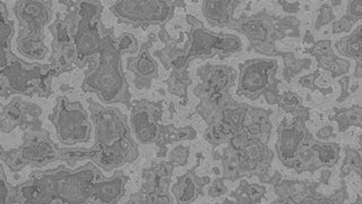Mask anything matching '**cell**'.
I'll return each instance as SVG.
<instances>
[{
  "label": "cell",
  "mask_w": 362,
  "mask_h": 204,
  "mask_svg": "<svg viewBox=\"0 0 362 204\" xmlns=\"http://www.w3.org/2000/svg\"><path fill=\"white\" fill-rule=\"evenodd\" d=\"M104 179L93 162L74 170L59 167L35 172L21 185L18 196L22 204H91L93 185Z\"/></svg>",
  "instance_id": "obj_1"
},
{
  "label": "cell",
  "mask_w": 362,
  "mask_h": 204,
  "mask_svg": "<svg viewBox=\"0 0 362 204\" xmlns=\"http://www.w3.org/2000/svg\"><path fill=\"white\" fill-rule=\"evenodd\" d=\"M88 104L95 141L90 148V160L97 167L112 172L138 159L139 145L127 116L117 107L100 104L93 99H88Z\"/></svg>",
  "instance_id": "obj_2"
},
{
  "label": "cell",
  "mask_w": 362,
  "mask_h": 204,
  "mask_svg": "<svg viewBox=\"0 0 362 204\" xmlns=\"http://www.w3.org/2000/svg\"><path fill=\"white\" fill-rule=\"evenodd\" d=\"M307 119V110L301 108L292 121L284 118L279 125L276 143L279 161L299 174L334 167L339 161V144L315 140L305 126Z\"/></svg>",
  "instance_id": "obj_3"
},
{
  "label": "cell",
  "mask_w": 362,
  "mask_h": 204,
  "mask_svg": "<svg viewBox=\"0 0 362 204\" xmlns=\"http://www.w3.org/2000/svg\"><path fill=\"white\" fill-rule=\"evenodd\" d=\"M122 56L112 32L103 30L98 63L86 72L82 90L95 93L106 106L119 104L131 108V92L122 67Z\"/></svg>",
  "instance_id": "obj_4"
},
{
  "label": "cell",
  "mask_w": 362,
  "mask_h": 204,
  "mask_svg": "<svg viewBox=\"0 0 362 204\" xmlns=\"http://www.w3.org/2000/svg\"><path fill=\"white\" fill-rule=\"evenodd\" d=\"M268 140L245 131L234 136L225 152V179L235 181L245 176L267 175L274 155L268 149Z\"/></svg>",
  "instance_id": "obj_5"
},
{
  "label": "cell",
  "mask_w": 362,
  "mask_h": 204,
  "mask_svg": "<svg viewBox=\"0 0 362 204\" xmlns=\"http://www.w3.org/2000/svg\"><path fill=\"white\" fill-rule=\"evenodd\" d=\"M14 13L18 20L16 39L18 52L31 61L46 59L48 48L45 44L43 31L52 18V1H18L15 4Z\"/></svg>",
  "instance_id": "obj_6"
},
{
  "label": "cell",
  "mask_w": 362,
  "mask_h": 204,
  "mask_svg": "<svg viewBox=\"0 0 362 204\" xmlns=\"http://www.w3.org/2000/svg\"><path fill=\"white\" fill-rule=\"evenodd\" d=\"M199 83L194 95L200 100L197 112L210 124L233 97L230 91L235 83V69L225 65H206L198 71Z\"/></svg>",
  "instance_id": "obj_7"
},
{
  "label": "cell",
  "mask_w": 362,
  "mask_h": 204,
  "mask_svg": "<svg viewBox=\"0 0 362 204\" xmlns=\"http://www.w3.org/2000/svg\"><path fill=\"white\" fill-rule=\"evenodd\" d=\"M54 76L49 64H28L14 56L6 68L0 72V97L12 95L49 97Z\"/></svg>",
  "instance_id": "obj_8"
},
{
  "label": "cell",
  "mask_w": 362,
  "mask_h": 204,
  "mask_svg": "<svg viewBox=\"0 0 362 204\" xmlns=\"http://www.w3.org/2000/svg\"><path fill=\"white\" fill-rule=\"evenodd\" d=\"M187 20L191 28L189 40L183 48L187 63L194 59H209L217 55L225 59L241 52L242 42L236 35H217L208 31L200 20L191 15H187Z\"/></svg>",
  "instance_id": "obj_9"
},
{
  "label": "cell",
  "mask_w": 362,
  "mask_h": 204,
  "mask_svg": "<svg viewBox=\"0 0 362 204\" xmlns=\"http://www.w3.org/2000/svg\"><path fill=\"white\" fill-rule=\"evenodd\" d=\"M48 118L55 127L58 140L65 145L72 147L75 144L91 141L93 123L78 101H71L62 95Z\"/></svg>",
  "instance_id": "obj_10"
},
{
  "label": "cell",
  "mask_w": 362,
  "mask_h": 204,
  "mask_svg": "<svg viewBox=\"0 0 362 204\" xmlns=\"http://www.w3.org/2000/svg\"><path fill=\"white\" fill-rule=\"evenodd\" d=\"M185 6L183 1H163V0H122L116 1L110 12L117 20L129 25H159L163 28L174 16L177 7Z\"/></svg>",
  "instance_id": "obj_11"
},
{
  "label": "cell",
  "mask_w": 362,
  "mask_h": 204,
  "mask_svg": "<svg viewBox=\"0 0 362 204\" xmlns=\"http://www.w3.org/2000/svg\"><path fill=\"white\" fill-rule=\"evenodd\" d=\"M129 127L135 138L142 144H160L175 142L176 128L160 124L164 106L163 101H136L131 106Z\"/></svg>",
  "instance_id": "obj_12"
},
{
  "label": "cell",
  "mask_w": 362,
  "mask_h": 204,
  "mask_svg": "<svg viewBox=\"0 0 362 204\" xmlns=\"http://www.w3.org/2000/svg\"><path fill=\"white\" fill-rule=\"evenodd\" d=\"M71 4L72 5H67L69 11L58 16L57 20L49 25L54 35L49 65L55 76L72 69L78 63L74 37L80 16L75 9L74 1Z\"/></svg>",
  "instance_id": "obj_13"
},
{
  "label": "cell",
  "mask_w": 362,
  "mask_h": 204,
  "mask_svg": "<svg viewBox=\"0 0 362 204\" xmlns=\"http://www.w3.org/2000/svg\"><path fill=\"white\" fill-rule=\"evenodd\" d=\"M279 64L276 59H249L240 65L238 95L257 100L264 95L269 101L270 95L277 99L276 73Z\"/></svg>",
  "instance_id": "obj_14"
},
{
  "label": "cell",
  "mask_w": 362,
  "mask_h": 204,
  "mask_svg": "<svg viewBox=\"0 0 362 204\" xmlns=\"http://www.w3.org/2000/svg\"><path fill=\"white\" fill-rule=\"evenodd\" d=\"M228 29L245 35L256 52L267 56H273L276 52L277 32L272 15L267 13L260 12L249 18L233 20L228 24Z\"/></svg>",
  "instance_id": "obj_15"
},
{
  "label": "cell",
  "mask_w": 362,
  "mask_h": 204,
  "mask_svg": "<svg viewBox=\"0 0 362 204\" xmlns=\"http://www.w3.org/2000/svg\"><path fill=\"white\" fill-rule=\"evenodd\" d=\"M277 198L273 204H342L346 191L339 190L333 196L318 194L313 185L305 181H285L276 187Z\"/></svg>",
  "instance_id": "obj_16"
},
{
  "label": "cell",
  "mask_w": 362,
  "mask_h": 204,
  "mask_svg": "<svg viewBox=\"0 0 362 204\" xmlns=\"http://www.w3.org/2000/svg\"><path fill=\"white\" fill-rule=\"evenodd\" d=\"M103 30L104 26L101 24V18H86L80 16L74 37L75 48L78 52L76 66L78 68L86 66L91 58L98 55Z\"/></svg>",
  "instance_id": "obj_17"
},
{
  "label": "cell",
  "mask_w": 362,
  "mask_h": 204,
  "mask_svg": "<svg viewBox=\"0 0 362 204\" xmlns=\"http://www.w3.org/2000/svg\"><path fill=\"white\" fill-rule=\"evenodd\" d=\"M58 150L46 131H31L26 134L18 152L26 164L43 166L58 160Z\"/></svg>",
  "instance_id": "obj_18"
},
{
  "label": "cell",
  "mask_w": 362,
  "mask_h": 204,
  "mask_svg": "<svg viewBox=\"0 0 362 204\" xmlns=\"http://www.w3.org/2000/svg\"><path fill=\"white\" fill-rule=\"evenodd\" d=\"M151 41L144 44L139 49L138 54L135 57L129 58L127 67L131 72L135 75V87L138 89L144 88H150L153 84V80L158 78V64L150 56V47Z\"/></svg>",
  "instance_id": "obj_19"
},
{
  "label": "cell",
  "mask_w": 362,
  "mask_h": 204,
  "mask_svg": "<svg viewBox=\"0 0 362 204\" xmlns=\"http://www.w3.org/2000/svg\"><path fill=\"white\" fill-rule=\"evenodd\" d=\"M127 176L122 170H117L110 179L97 181L93 185V201L91 204H117L125 194V184Z\"/></svg>",
  "instance_id": "obj_20"
},
{
  "label": "cell",
  "mask_w": 362,
  "mask_h": 204,
  "mask_svg": "<svg viewBox=\"0 0 362 204\" xmlns=\"http://www.w3.org/2000/svg\"><path fill=\"white\" fill-rule=\"evenodd\" d=\"M239 4L240 1L230 0H206L202 3V13L210 25L228 28V24L234 20V11Z\"/></svg>",
  "instance_id": "obj_21"
},
{
  "label": "cell",
  "mask_w": 362,
  "mask_h": 204,
  "mask_svg": "<svg viewBox=\"0 0 362 204\" xmlns=\"http://www.w3.org/2000/svg\"><path fill=\"white\" fill-rule=\"evenodd\" d=\"M172 192L177 204H190L196 201L202 192V179L197 176L196 169L180 176L173 185Z\"/></svg>",
  "instance_id": "obj_22"
},
{
  "label": "cell",
  "mask_w": 362,
  "mask_h": 204,
  "mask_svg": "<svg viewBox=\"0 0 362 204\" xmlns=\"http://www.w3.org/2000/svg\"><path fill=\"white\" fill-rule=\"evenodd\" d=\"M309 52L317 58V63L320 68L331 71L333 76L346 73L350 68V63L348 61H343L334 55L333 50L331 49V41H320Z\"/></svg>",
  "instance_id": "obj_23"
},
{
  "label": "cell",
  "mask_w": 362,
  "mask_h": 204,
  "mask_svg": "<svg viewBox=\"0 0 362 204\" xmlns=\"http://www.w3.org/2000/svg\"><path fill=\"white\" fill-rule=\"evenodd\" d=\"M362 26H356L350 35L343 37L337 44V50L344 57L356 59L358 63L356 76L361 78V55H362Z\"/></svg>",
  "instance_id": "obj_24"
},
{
  "label": "cell",
  "mask_w": 362,
  "mask_h": 204,
  "mask_svg": "<svg viewBox=\"0 0 362 204\" xmlns=\"http://www.w3.org/2000/svg\"><path fill=\"white\" fill-rule=\"evenodd\" d=\"M362 16V1L361 0H356L351 1L348 7V13L343 16L341 20H337L334 24V33H341V32L350 31L351 28L354 25V22L361 20Z\"/></svg>",
  "instance_id": "obj_25"
},
{
  "label": "cell",
  "mask_w": 362,
  "mask_h": 204,
  "mask_svg": "<svg viewBox=\"0 0 362 204\" xmlns=\"http://www.w3.org/2000/svg\"><path fill=\"white\" fill-rule=\"evenodd\" d=\"M335 119L341 132L348 130L350 126H361V106H354L350 109L343 110Z\"/></svg>",
  "instance_id": "obj_26"
},
{
  "label": "cell",
  "mask_w": 362,
  "mask_h": 204,
  "mask_svg": "<svg viewBox=\"0 0 362 204\" xmlns=\"http://www.w3.org/2000/svg\"><path fill=\"white\" fill-rule=\"evenodd\" d=\"M86 159H91V150L83 148H65L58 150V160L76 162Z\"/></svg>",
  "instance_id": "obj_27"
},
{
  "label": "cell",
  "mask_w": 362,
  "mask_h": 204,
  "mask_svg": "<svg viewBox=\"0 0 362 204\" xmlns=\"http://www.w3.org/2000/svg\"><path fill=\"white\" fill-rule=\"evenodd\" d=\"M116 44H117L118 49L123 54V56L134 55V54H138L139 49H140L136 37L131 33H127V32L116 39Z\"/></svg>",
  "instance_id": "obj_28"
},
{
  "label": "cell",
  "mask_w": 362,
  "mask_h": 204,
  "mask_svg": "<svg viewBox=\"0 0 362 204\" xmlns=\"http://www.w3.org/2000/svg\"><path fill=\"white\" fill-rule=\"evenodd\" d=\"M279 106L288 114L296 115V112L301 109V99L296 93L286 92L281 98Z\"/></svg>",
  "instance_id": "obj_29"
},
{
  "label": "cell",
  "mask_w": 362,
  "mask_h": 204,
  "mask_svg": "<svg viewBox=\"0 0 362 204\" xmlns=\"http://www.w3.org/2000/svg\"><path fill=\"white\" fill-rule=\"evenodd\" d=\"M350 170H356L358 174H361V157L356 150H346V161L344 162L343 172L348 174Z\"/></svg>",
  "instance_id": "obj_30"
},
{
  "label": "cell",
  "mask_w": 362,
  "mask_h": 204,
  "mask_svg": "<svg viewBox=\"0 0 362 204\" xmlns=\"http://www.w3.org/2000/svg\"><path fill=\"white\" fill-rule=\"evenodd\" d=\"M9 188L7 186L6 177L1 166H0V204H8Z\"/></svg>",
  "instance_id": "obj_31"
},
{
  "label": "cell",
  "mask_w": 362,
  "mask_h": 204,
  "mask_svg": "<svg viewBox=\"0 0 362 204\" xmlns=\"http://www.w3.org/2000/svg\"><path fill=\"white\" fill-rule=\"evenodd\" d=\"M264 188L259 186V185H250V187H249V196H251V198H252L255 203H256V202L260 201V200L262 198V196H264Z\"/></svg>",
  "instance_id": "obj_32"
},
{
  "label": "cell",
  "mask_w": 362,
  "mask_h": 204,
  "mask_svg": "<svg viewBox=\"0 0 362 204\" xmlns=\"http://www.w3.org/2000/svg\"><path fill=\"white\" fill-rule=\"evenodd\" d=\"M225 185L221 183V181H216L215 184L210 188L209 193L211 196H219L226 192Z\"/></svg>",
  "instance_id": "obj_33"
},
{
  "label": "cell",
  "mask_w": 362,
  "mask_h": 204,
  "mask_svg": "<svg viewBox=\"0 0 362 204\" xmlns=\"http://www.w3.org/2000/svg\"><path fill=\"white\" fill-rule=\"evenodd\" d=\"M0 131H3V132H8V130H7L6 121H5V117H4L3 112H0Z\"/></svg>",
  "instance_id": "obj_34"
},
{
  "label": "cell",
  "mask_w": 362,
  "mask_h": 204,
  "mask_svg": "<svg viewBox=\"0 0 362 204\" xmlns=\"http://www.w3.org/2000/svg\"><path fill=\"white\" fill-rule=\"evenodd\" d=\"M351 204H361V198H360V196H358V200H356V202H354V203Z\"/></svg>",
  "instance_id": "obj_35"
}]
</instances>
